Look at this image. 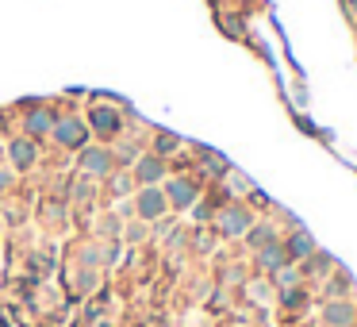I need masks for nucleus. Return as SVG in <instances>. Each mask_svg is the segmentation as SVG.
<instances>
[{
	"mask_svg": "<svg viewBox=\"0 0 357 327\" xmlns=\"http://www.w3.org/2000/svg\"><path fill=\"white\" fill-rule=\"evenodd\" d=\"M92 124L100 127V135H112V131L119 127V119L112 116V112H96V116H92Z\"/></svg>",
	"mask_w": 357,
	"mask_h": 327,
	"instance_id": "11",
	"label": "nucleus"
},
{
	"mask_svg": "<svg viewBox=\"0 0 357 327\" xmlns=\"http://www.w3.org/2000/svg\"><path fill=\"white\" fill-rule=\"evenodd\" d=\"M85 169H89V174H108L112 158L104 151H85Z\"/></svg>",
	"mask_w": 357,
	"mask_h": 327,
	"instance_id": "8",
	"label": "nucleus"
},
{
	"mask_svg": "<svg viewBox=\"0 0 357 327\" xmlns=\"http://www.w3.org/2000/svg\"><path fill=\"white\" fill-rule=\"evenodd\" d=\"M284 251H288V258H304V254L315 251V239H311L308 231H296V235H292V243L284 246Z\"/></svg>",
	"mask_w": 357,
	"mask_h": 327,
	"instance_id": "5",
	"label": "nucleus"
},
{
	"mask_svg": "<svg viewBox=\"0 0 357 327\" xmlns=\"http://www.w3.org/2000/svg\"><path fill=\"white\" fill-rule=\"evenodd\" d=\"M166 208H169V201H166V193H162V189L146 185V189L139 193V216H142V219H158Z\"/></svg>",
	"mask_w": 357,
	"mask_h": 327,
	"instance_id": "1",
	"label": "nucleus"
},
{
	"mask_svg": "<svg viewBox=\"0 0 357 327\" xmlns=\"http://www.w3.org/2000/svg\"><path fill=\"white\" fill-rule=\"evenodd\" d=\"M326 316H331V324H349V316H354V312H349V304H331V312H326Z\"/></svg>",
	"mask_w": 357,
	"mask_h": 327,
	"instance_id": "12",
	"label": "nucleus"
},
{
	"mask_svg": "<svg viewBox=\"0 0 357 327\" xmlns=\"http://www.w3.org/2000/svg\"><path fill=\"white\" fill-rule=\"evenodd\" d=\"M284 258H288V251H284V246H277V243H269L265 251H261V266H265V269H281Z\"/></svg>",
	"mask_w": 357,
	"mask_h": 327,
	"instance_id": "9",
	"label": "nucleus"
},
{
	"mask_svg": "<svg viewBox=\"0 0 357 327\" xmlns=\"http://www.w3.org/2000/svg\"><path fill=\"white\" fill-rule=\"evenodd\" d=\"M162 174H166V166H162V158H142V162H139V181H142V185H154V181H162Z\"/></svg>",
	"mask_w": 357,
	"mask_h": 327,
	"instance_id": "4",
	"label": "nucleus"
},
{
	"mask_svg": "<svg viewBox=\"0 0 357 327\" xmlns=\"http://www.w3.org/2000/svg\"><path fill=\"white\" fill-rule=\"evenodd\" d=\"M50 127V116H42V112H35L31 119H27V131H46Z\"/></svg>",
	"mask_w": 357,
	"mask_h": 327,
	"instance_id": "13",
	"label": "nucleus"
},
{
	"mask_svg": "<svg viewBox=\"0 0 357 327\" xmlns=\"http://www.w3.org/2000/svg\"><path fill=\"white\" fill-rule=\"evenodd\" d=\"M246 227H250V216H246L242 208H231V212L223 216V231H227V235H242Z\"/></svg>",
	"mask_w": 357,
	"mask_h": 327,
	"instance_id": "6",
	"label": "nucleus"
},
{
	"mask_svg": "<svg viewBox=\"0 0 357 327\" xmlns=\"http://www.w3.org/2000/svg\"><path fill=\"white\" fill-rule=\"evenodd\" d=\"M54 135H58L66 146H85V127L77 124V119H66V124L54 127Z\"/></svg>",
	"mask_w": 357,
	"mask_h": 327,
	"instance_id": "3",
	"label": "nucleus"
},
{
	"mask_svg": "<svg viewBox=\"0 0 357 327\" xmlns=\"http://www.w3.org/2000/svg\"><path fill=\"white\" fill-rule=\"evenodd\" d=\"M166 201L173 204V208H189V204L196 201V185L184 181V177H177V181L166 185Z\"/></svg>",
	"mask_w": 357,
	"mask_h": 327,
	"instance_id": "2",
	"label": "nucleus"
},
{
	"mask_svg": "<svg viewBox=\"0 0 357 327\" xmlns=\"http://www.w3.org/2000/svg\"><path fill=\"white\" fill-rule=\"evenodd\" d=\"M246 243L254 246V251H265V246L273 243V227H265V224H261V227H250V231H246Z\"/></svg>",
	"mask_w": 357,
	"mask_h": 327,
	"instance_id": "7",
	"label": "nucleus"
},
{
	"mask_svg": "<svg viewBox=\"0 0 357 327\" xmlns=\"http://www.w3.org/2000/svg\"><path fill=\"white\" fill-rule=\"evenodd\" d=\"M12 162H16V166H31V162H35V146L27 143V139L12 143Z\"/></svg>",
	"mask_w": 357,
	"mask_h": 327,
	"instance_id": "10",
	"label": "nucleus"
}]
</instances>
